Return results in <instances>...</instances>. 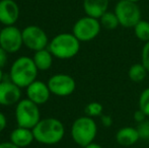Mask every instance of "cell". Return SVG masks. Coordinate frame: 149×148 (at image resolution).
<instances>
[{"mask_svg":"<svg viewBox=\"0 0 149 148\" xmlns=\"http://www.w3.org/2000/svg\"><path fill=\"white\" fill-rule=\"evenodd\" d=\"M35 140L42 144H57L63 139L65 134L64 125L55 118L41 120L33 129Z\"/></svg>","mask_w":149,"mask_h":148,"instance_id":"obj_1","label":"cell"},{"mask_svg":"<svg viewBox=\"0 0 149 148\" xmlns=\"http://www.w3.org/2000/svg\"><path fill=\"white\" fill-rule=\"evenodd\" d=\"M38 68L33 60L30 57L22 56L13 62L10 68V79L19 87H28L36 81Z\"/></svg>","mask_w":149,"mask_h":148,"instance_id":"obj_2","label":"cell"},{"mask_svg":"<svg viewBox=\"0 0 149 148\" xmlns=\"http://www.w3.org/2000/svg\"><path fill=\"white\" fill-rule=\"evenodd\" d=\"M80 41L73 34H59L50 42L49 51L58 59H70L77 55Z\"/></svg>","mask_w":149,"mask_h":148,"instance_id":"obj_3","label":"cell"},{"mask_svg":"<svg viewBox=\"0 0 149 148\" xmlns=\"http://www.w3.org/2000/svg\"><path fill=\"white\" fill-rule=\"evenodd\" d=\"M97 134V126L92 118L83 116L76 119L71 127V136L77 145L84 148L93 142Z\"/></svg>","mask_w":149,"mask_h":148,"instance_id":"obj_4","label":"cell"},{"mask_svg":"<svg viewBox=\"0 0 149 148\" xmlns=\"http://www.w3.org/2000/svg\"><path fill=\"white\" fill-rule=\"evenodd\" d=\"M15 118L18 127L33 130V127L41 121L39 107L29 99H22L16 106Z\"/></svg>","mask_w":149,"mask_h":148,"instance_id":"obj_5","label":"cell"},{"mask_svg":"<svg viewBox=\"0 0 149 148\" xmlns=\"http://www.w3.org/2000/svg\"><path fill=\"white\" fill-rule=\"evenodd\" d=\"M114 12L118 17L120 26L124 28H134L141 20V10L137 2L120 0L116 4Z\"/></svg>","mask_w":149,"mask_h":148,"instance_id":"obj_6","label":"cell"},{"mask_svg":"<svg viewBox=\"0 0 149 148\" xmlns=\"http://www.w3.org/2000/svg\"><path fill=\"white\" fill-rule=\"evenodd\" d=\"M100 28V19L86 15L75 22L72 34L80 42H89L98 36Z\"/></svg>","mask_w":149,"mask_h":148,"instance_id":"obj_7","label":"cell"},{"mask_svg":"<svg viewBox=\"0 0 149 148\" xmlns=\"http://www.w3.org/2000/svg\"><path fill=\"white\" fill-rule=\"evenodd\" d=\"M47 84L51 93L58 97H67L72 94L76 87V83L73 77L63 73L53 75Z\"/></svg>","mask_w":149,"mask_h":148,"instance_id":"obj_8","label":"cell"},{"mask_svg":"<svg viewBox=\"0 0 149 148\" xmlns=\"http://www.w3.org/2000/svg\"><path fill=\"white\" fill-rule=\"evenodd\" d=\"M22 42L24 45L35 52L46 49L49 44L46 33L37 26H26L22 31Z\"/></svg>","mask_w":149,"mask_h":148,"instance_id":"obj_9","label":"cell"},{"mask_svg":"<svg viewBox=\"0 0 149 148\" xmlns=\"http://www.w3.org/2000/svg\"><path fill=\"white\" fill-rule=\"evenodd\" d=\"M22 44V32L16 26H8L0 31V47L7 53L17 52Z\"/></svg>","mask_w":149,"mask_h":148,"instance_id":"obj_10","label":"cell"},{"mask_svg":"<svg viewBox=\"0 0 149 148\" xmlns=\"http://www.w3.org/2000/svg\"><path fill=\"white\" fill-rule=\"evenodd\" d=\"M22 97L20 87L12 81H2L0 83V105L12 106L18 103Z\"/></svg>","mask_w":149,"mask_h":148,"instance_id":"obj_11","label":"cell"},{"mask_svg":"<svg viewBox=\"0 0 149 148\" xmlns=\"http://www.w3.org/2000/svg\"><path fill=\"white\" fill-rule=\"evenodd\" d=\"M19 16V8L14 0H0V22L5 26H13Z\"/></svg>","mask_w":149,"mask_h":148,"instance_id":"obj_12","label":"cell"},{"mask_svg":"<svg viewBox=\"0 0 149 148\" xmlns=\"http://www.w3.org/2000/svg\"><path fill=\"white\" fill-rule=\"evenodd\" d=\"M50 93L51 91L48 87V84L40 80L33 81L31 84L26 87L28 99L37 105H43L47 103L50 97Z\"/></svg>","mask_w":149,"mask_h":148,"instance_id":"obj_13","label":"cell"},{"mask_svg":"<svg viewBox=\"0 0 149 148\" xmlns=\"http://www.w3.org/2000/svg\"><path fill=\"white\" fill-rule=\"evenodd\" d=\"M109 0H83V9L87 16L100 19L108 11Z\"/></svg>","mask_w":149,"mask_h":148,"instance_id":"obj_14","label":"cell"},{"mask_svg":"<svg viewBox=\"0 0 149 148\" xmlns=\"http://www.w3.org/2000/svg\"><path fill=\"white\" fill-rule=\"evenodd\" d=\"M33 140H35V137L31 129L18 127L14 129L10 134V142L19 148L29 146Z\"/></svg>","mask_w":149,"mask_h":148,"instance_id":"obj_15","label":"cell"},{"mask_svg":"<svg viewBox=\"0 0 149 148\" xmlns=\"http://www.w3.org/2000/svg\"><path fill=\"white\" fill-rule=\"evenodd\" d=\"M140 140L137 128L124 127L116 133V141L122 146H132Z\"/></svg>","mask_w":149,"mask_h":148,"instance_id":"obj_16","label":"cell"},{"mask_svg":"<svg viewBox=\"0 0 149 148\" xmlns=\"http://www.w3.org/2000/svg\"><path fill=\"white\" fill-rule=\"evenodd\" d=\"M33 60L39 70H48L53 63V55L46 49L40 50L35 53Z\"/></svg>","mask_w":149,"mask_h":148,"instance_id":"obj_17","label":"cell"},{"mask_svg":"<svg viewBox=\"0 0 149 148\" xmlns=\"http://www.w3.org/2000/svg\"><path fill=\"white\" fill-rule=\"evenodd\" d=\"M148 71L145 67L143 66L142 63H136L133 64L131 67L129 68L128 71V76L133 82H141L145 79L146 75H147Z\"/></svg>","mask_w":149,"mask_h":148,"instance_id":"obj_18","label":"cell"},{"mask_svg":"<svg viewBox=\"0 0 149 148\" xmlns=\"http://www.w3.org/2000/svg\"><path fill=\"white\" fill-rule=\"evenodd\" d=\"M100 26L106 30H115L120 26L119 19L117 17L116 13L111 11H107L106 13L102 14V17L100 18Z\"/></svg>","mask_w":149,"mask_h":148,"instance_id":"obj_19","label":"cell"},{"mask_svg":"<svg viewBox=\"0 0 149 148\" xmlns=\"http://www.w3.org/2000/svg\"><path fill=\"white\" fill-rule=\"evenodd\" d=\"M134 33L138 40L142 42H149V22L146 20H140L134 26Z\"/></svg>","mask_w":149,"mask_h":148,"instance_id":"obj_20","label":"cell"},{"mask_svg":"<svg viewBox=\"0 0 149 148\" xmlns=\"http://www.w3.org/2000/svg\"><path fill=\"white\" fill-rule=\"evenodd\" d=\"M102 111H104L102 105L100 103H97V101H92V103H89L88 105L85 107V110H84L86 116L90 117V118L102 116Z\"/></svg>","mask_w":149,"mask_h":148,"instance_id":"obj_21","label":"cell"},{"mask_svg":"<svg viewBox=\"0 0 149 148\" xmlns=\"http://www.w3.org/2000/svg\"><path fill=\"white\" fill-rule=\"evenodd\" d=\"M139 110L149 117V87L145 88L139 97Z\"/></svg>","mask_w":149,"mask_h":148,"instance_id":"obj_22","label":"cell"},{"mask_svg":"<svg viewBox=\"0 0 149 148\" xmlns=\"http://www.w3.org/2000/svg\"><path fill=\"white\" fill-rule=\"evenodd\" d=\"M140 139L142 140H149V121H144L140 123L137 127Z\"/></svg>","mask_w":149,"mask_h":148,"instance_id":"obj_23","label":"cell"},{"mask_svg":"<svg viewBox=\"0 0 149 148\" xmlns=\"http://www.w3.org/2000/svg\"><path fill=\"white\" fill-rule=\"evenodd\" d=\"M141 63L149 72V42H146L142 48L141 52Z\"/></svg>","mask_w":149,"mask_h":148,"instance_id":"obj_24","label":"cell"},{"mask_svg":"<svg viewBox=\"0 0 149 148\" xmlns=\"http://www.w3.org/2000/svg\"><path fill=\"white\" fill-rule=\"evenodd\" d=\"M146 117H147V116H146V115L144 114L141 110H138V111H136L135 114H134V120L140 124V123L146 121Z\"/></svg>","mask_w":149,"mask_h":148,"instance_id":"obj_25","label":"cell"},{"mask_svg":"<svg viewBox=\"0 0 149 148\" xmlns=\"http://www.w3.org/2000/svg\"><path fill=\"white\" fill-rule=\"evenodd\" d=\"M7 62V52L0 47V68L4 67Z\"/></svg>","mask_w":149,"mask_h":148,"instance_id":"obj_26","label":"cell"},{"mask_svg":"<svg viewBox=\"0 0 149 148\" xmlns=\"http://www.w3.org/2000/svg\"><path fill=\"white\" fill-rule=\"evenodd\" d=\"M102 125H104V127H111L113 124V119L111 116H109V115H106V116H104V115H102Z\"/></svg>","mask_w":149,"mask_h":148,"instance_id":"obj_27","label":"cell"},{"mask_svg":"<svg viewBox=\"0 0 149 148\" xmlns=\"http://www.w3.org/2000/svg\"><path fill=\"white\" fill-rule=\"evenodd\" d=\"M6 124H7V121H6L5 116L0 112V133L6 128Z\"/></svg>","mask_w":149,"mask_h":148,"instance_id":"obj_28","label":"cell"},{"mask_svg":"<svg viewBox=\"0 0 149 148\" xmlns=\"http://www.w3.org/2000/svg\"><path fill=\"white\" fill-rule=\"evenodd\" d=\"M0 148H19L14 145L12 142H2L0 143Z\"/></svg>","mask_w":149,"mask_h":148,"instance_id":"obj_29","label":"cell"},{"mask_svg":"<svg viewBox=\"0 0 149 148\" xmlns=\"http://www.w3.org/2000/svg\"><path fill=\"white\" fill-rule=\"evenodd\" d=\"M84 148H102V147L100 146V144H97V143L92 142V143H90V144L87 145V146H85Z\"/></svg>","mask_w":149,"mask_h":148,"instance_id":"obj_30","label":"cell"},{"mask_svg":"<svg viewBox=\"0 0 149 148\" xmlns=\"http://www.w3.org/2000/svg\"><path fill=\"white\" fill-rule=\"evenodd\" d=\"M2 78H3V73H2V70L0 68V83L2 82Z\"/></svg>","mask_w":149,"mask_h":148,"instance_id":"obj_31","label":"cell"},{"mask_svg":"<svg viewBox=\"0 0 149 148\" xmlns=\"http://www.w3.org/2000/svg\"><path fill=\"white\" fill-rule=\"evenodd\" d=\"M128 1H132V2H138V1H140V0H128Z\"/></svg>","mask_w":149,"mask_h":148,"instance_id":"obj_32","label":"cell"}]
</instances>
